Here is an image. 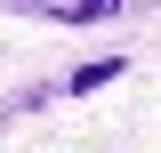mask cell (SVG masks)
I'll return each instance as SVG.
<instances>
[{"label":"cell","mask_w":161,"mask_h":153,"mask_svg":"<svg viewBox=\"0 0 161 153\" xmlns=\"http://www.w3.org/2000/svg\"><path fill=\"white\" fill-rule=\"evenodd\" d=\"M113 73H121V57H105V65H80V73H73V89L89 97V89H105V81H113Z\"/></svg>","instance_id":"obj_1"},{"label":"cell","mask_w":161,"mask_h":153,"mask_svg":"<svg viewBox=\"0 0 161 153\" xmlns=\"http://www.w3.org/2000/svg\"><path fill=\"white\" fill-rule=\"evenodd\" d=\"M113 8H121V0H73L64 16H73V24H105V16H113Z\"/></svg>","instance_id":"obj_2"}]
</instances>
